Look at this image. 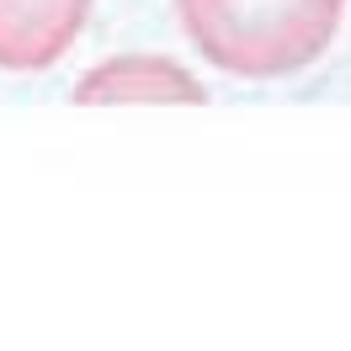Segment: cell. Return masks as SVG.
Returning <instances> with one entry per match:
<instances>
[{"instance_id":"1","label":"cell","mask_w":351,"mask_h":351,"mask_svg":"<svg viewBox=\"0 0 351 351\" xmlns=\"http://www.w3.org/2000/svg\"><path fill=\"white\" fill-rule=\"evenodd\" d=\"M346 0H176V22L202 59L234 80L304 75L341 32Z\"/></svg>"},{"instance_id":"2","label":"cell","mask_w":351,"mask_h":351,"mask_svg":"<svg viewBox=\"0 0 351 351\" xmlns=\"http://www.w3.org/2000/svg\"><path fill=\"white\" fill-rule=\"evenodd\" d=\"M202 80L165 53H112L75 80L80 107H197Z\"/></svg>"},{"instance_id":"3","label":"cell","mask_w":351,"mask_h":351,"mask_svg":"<svg viewBox=\"0 0 351 351\" xmlns=\"http://www.w3.org/2000/svg\"><path fill=\"white\" fill-rule=\"evenodd\" d=\"M90 0H0V69L38 75L80 43Z\"/></svg>"}]
</instances>
